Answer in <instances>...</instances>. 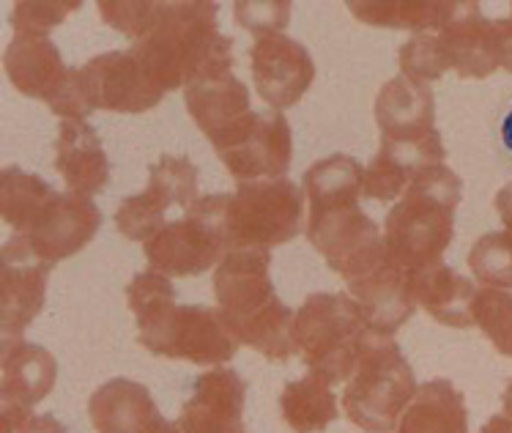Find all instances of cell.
Wrapping results in <instances>:
<instances>
[{
	"label": "cell",
	"instance_id": "cell-1",
	"mask_svg": "<svg viewBox=\"0 0 512 433\" xmlns=\"http://www.w3.org/2000/svg\"><path fill=\"white\" fill-rule=\"evenodd\" d=\"M135 316L137 343L157 357L187 360L200 368H220L236 357L239 343L230 335L217 307L178 305L176 288L162 272H140L126 286Z\"/></svg>",
	"mask_w": 512,
	"mask_h": 433
},
{
	"label": "cell",
	"instance_id": "cell-2",
	"mask_svg": "<svg viewBox=\"0 0 512 433\" xmlns=\"http://www.w3.org/2000/svg\"><path fill=\"white\" fill-rule=\"evenodd\" d=\"M217 17V3H162L151 31L132 44L137 61L165 94L230 74L233 39L220 33Z\"/></svg>",
	"mask_w": 512,
	"mask_h": 433
},
{
	"label": "cell",
	"instance_id": "cell-3",
	"mask_svg": "<svg viewBox=\"0 0 512 433\" xmlns=\"http://www.w3.org/2000/svg\"><path fill=\"white\" fill-rule=\"evenodd\" d=\"M269 250H233L214 272L217 310L236 343L266 360L285 362L293 351V310L274 291Z\"/></svg>",
	"mask_w": 512,
	"mask_h": 433
},
{
	"label": "cell",
	"instance_id": "cell-4",
	"mask_svg": "<svg viewBox=\"0 0 512 433\" xmlns=\"http://www.w3.org/2000/svg\"><path fill=\"white\" fill-rule=\"evenodd\" d=\"M463 198V181L444 162L419 170L406 195L384 222V247L389 264L417 275L441 264L455 236V212Z\"/></svg>",
	"mask_w": 512,
	"mask_h": 433
},
{
	"label": "cell",
	"instance_id": "cell-5",
	"mask_svg": "<svg viewBox=\"0 0 512 433\" xmlns=\"http://www.w3.org/2000/svg\"><path fill=\"white\" fill-rule=\"evenodd\" d=\"M291 338L310 376L335 387L354 376L376 332L348 294H313L293 313Z\"/></svg>",
	"mask_w": 512,
	"mask_h": 433
},
{
	"label": "cell",
	"instance_id": "cell-6",
	"mask_svg": "<svg viewBox=\"0 0 512 433\" xmlns=\"http://www.w3.org/2000/svg\"><path fill=\"white\" fill-rule=\"evenodd\" d=\"M417 390L414 370L398 343L376 335L345 384L343 412L362 431L389 433L400 425Z\"/></svg>",
	"mask_w": 512,
	"mask_h": 433
},
{
	"label": "cell",
	"instance_id": "cell-7",
	"mask_svg": "<svg viewBox=\"0 0 512 433\" xmlns=\"http://www.w3.org/2000/svg\"><path fill=\"white\" fill-rule=\"evenodd\" d=\"M230 195H203L178 220H170L162 231L143 244L154 272L168 277H195L225 261L230 253L228 214Z\"/></svg>",
	"mask_w": 512,
	"mask_h": 433
},
{
	"label": "cell",
	"instance_id": "cell-8",
	"mask_svg": "<svg viewBox=\"0 0 512 433\" xmlns=\"http://www.w3.org/2000/svg\"><path fill=\"white\" fill-rule=\"evenodd\" d=\"M304 192L291 179L247 181L230 195L228 242L233 250H272L302 233Z\"/></svg>",
	"mask_w": 512,
	"mask_h": 433
},
{
	"label": "cell",
	"instance_id": "cell-9",
	"mask_svg": "<svg viewBox=\"0 0 512 433\" xmlns=\"http://www.w3.org/2000/svg\"><path fill=\"white\" fill-rule=\"evenodd\" d=\"M307 242L324 255L326 266L345 283L370 275L387 261L384 236L376 220L359 209V203L307 214Z\"/></svg>",
	"mask_w": 512,
	"mask_h": 433
},
{
	"label": "cell",
	"instance_id": "cell-10",
	"mask_svg": "<svg viewBox=\"0 0 512 433\" xmlns=\"http://www.w3.org/2000/svg\"><path fill=\"white\" fill-rule=\"evenodd\" d=\"M198 181L200 173L189 157H159L157 165L148 168L146 190L121 201L115 212V228L129 242L146 244L168 225V212L173 206L187 212L198 201Z\"/></svg>",
	"mask_w": 512,
	"mask_h": 433
},
{
	"label": "cell",
	"instance_id": "cell-11",
	"mask_svg": "<svg viewBox=\"0 0 512 433\" xmlns=\"http://www.w3.org/2000/svg\"><path fill=\"white\" fill-rule=\"evenodd\" d=\"M102 228V212L91 198L77 192H53L44 209L31 220L22 233H11L25 242L36 258L58 264L77 255L94 242Z\"/></svg>",
	"mask_w": 512,
	"mask_h": 433
},
{
	"label": "cell",
	"instance_id": "cell-12",
	"mask_svg": "<svg viewBox=\"0 0 512 433\" xmlns=\"http://www.w3.org/2000/svg\"><path fill=\"white\" fill-rule=\"evenodd\" d=\"M58 362L50 351L28 340H3L0 349V417L3 433H17L31 420V409L55 387Z\"/></svg>",
	"mask_w": 512,
	"mask_h": 433
},
{
	"label": "cell",
	"instance_id": "cell-13",
	"mask_svg": "<svg viewBox=\"0 0 512 433\" xmlns=\"http://www.w3.org/2000/svg\"><path fill=\"white\" fill-rule=\"evenodd\" d=\"M250 66L255 91L277 113L299 105L315 80L310 50L285 33L258 36L250 50Z\"/></svg>",
	"mask_w": 512,
	"mask_h": 433
},
{
	"label": "cell",
	"instance_id": "cell-14",
	"mask_svg": "<svg viewBox=\"0 0 512 433\" xmlns=\"http://www.w3.org/2000/svg\"><path fill=\"white\" fill-rule=\"evenodd\" d=\"M53 264L25 247L22 239L9 236L0 247V332L3 340L20 338L42 313L47 299V277Z\"/></svg>",
	"mask_w": 512,
	"mask_h": 433
},
{
	"label": "cell",
	"instance_id": "cell-15",
	"mask_svg": "<svg viewBox=\"0 0 512 433\" xmlns=\"http://www.w3.org/2000/svg\"><path fill=\"white\" fill-rule=\"evenodd\" d=\"M96 110L137 116L162 105L165 91L143 69L132 50H113L80 66Z\"/></svg>",
	"mask_w": 512,
	"mask_h": 433
},
{
	"label": "cell",
	"instance_id": "cell-16",
	"mask_svg": "<svg viewBox=\"0 0 512 433\" xmlns=\"http://www.w3.org/2000/svg\"><path fill=\"white\" fill-rule=\"evenodd\" d=\"M184 102L192 121L211 140L217 154L236 146L258 116V110H252L250 105V88L233 72L217 80L189 85Z\"/></svg>",
	"mask_w": 512,
	"mask_h": 433
},
{
	"label": "cell",
	"instance_id": "cell-17",
	"mask_svg": "<svg viewBox=\"0 0 512 433\" xmlns=\"http://www.w3.org/2000/svg\"><path fill=\"white\" fill-rule=\"evenodd\" d=\"M217 157L239 184L288 179L293 159L291 124L277 110L258 113L244 138L228 151H220Z\"/></svg>",
	"mask_w": 512,
	"mask_h": 433
},
{
	"label": "cell",
	"instance_id": "cell-18",
	"mask_svg": "<svg viewBox=\"0 0 512 433\" xmlns=\"http://www.w3.org/2000/svg\"><path fill=\"white\" fill-rule=\"evenodd\" d=\"M247 381L236 370L211 368L200 373L192 398L178 414L184 433H247L244 431Z\"/></svg>",
	"mask_w": 512,
	"mask_h": 433
},
{
	"label": "cell",
	"instance_id": "cell-19",
	"mask_svg": "<svg viewBox=\"0 0 512 433\" xmlns=\"http://www.w3.org/2000/svg\"><path fill=\"white\" fill-rule=\"evenodd\" d=\"M450 69L460 80H482L502 69V33L499 22L485 20L477 3H460L455 20L439 31Z\"/></svg>",
	"mask_w": 512,
	"mask_h": 433
},
{
	"label": "cell",
	"instance_id": "cell-20",
	"mask_svg": "<svg viewBox=\"0 0 512 433\" xmlns=\"http://www.w3.org/2000/svg\"><path fill=\"white\" fill-rule=\"evenodd\" d=\"M348 296L365 316L367 327L381 338H392L417 310V302L411 296V275L389 264V258L370 275L351 280Z\"/></svg>",
	"mask_w": 512,
	"mask_h": 433
},
{
	"label": "cell",
	"instance_id": "cell-21",
	"mask_svg": "<svg viewBox=\"0 0 512 433\" xmlns=\"http://www.w3.org/2000/svg\"><path fill=\"white\" fill-rule=\"evenodd\" d=\"M376 124L381 140L389 143H414L439 135L430 85L414 83L403 74L389 80L376 96Z\"/></svg>",
	"mask_w": 512,
	"mask_h": 433
},
{
	"label": "cell",
	"instance_id": "cell-22",
	"mask_svg": "<svg viewBox=\"0 0 512 433\" xmlns=\"http://www.w3.org/2000/svg\"><path fill=\"white\" fill-rule=\"evenodd\" d=\"M55 168L66 187L85 198H94L110 184V159L102 138L88 121H61L55 140Z\"/></svg>",
	"mask_w": 512,
	"mask_h": 433
},
{
	"label": "cell",
	"instance_id": "cell-23",
	"mask_svg": "<svg viewBox=\"0 0 512 433\" xmlns=\"http://www.w3.org/2000/svg\"><path fill=\"white\" fill-rule=\"evenodd\" d=\"M72 66L63 64L58 44L39 36H14L3 53V72L9 83L28 99H42L44 105L61 88Z\"/></svg>",
	"mask_w": 512,
	"mask_h": 433
},
{
	"label": "cell",
	"instance_id": "cell-24",
	"mask_svg": "<svg viewBox=\"0 0 512 433\" xmlns=\"http://www.w3.org/2000/svg\"><path fill=\"white\" fill-rule=\"evenodd\" d=\"M88 417L96 433H148L162 412L146 384L110 379L88 398Z\"/></svg>",
	"mask_w": 512,
	"mask_h": 433
},
{
	"label": "cell",
	"instance_id": "cell-25",
	"mask_svg": "<svg viewBox=\"0 0 512 433\" xmlns=\"http://www.w3.org/2000/svg\"><path fill=\"white\" fill-rule=\"evenodd\" d=\"M480 288L469 277L458 275L452 266L433 264L411 275V296L419 307H425L430 316L444 327L466 329L474 327V302Z\"/></svg>",
	"mask_w": 512,
	"mask_h": 433
},
{
	"label": "cell",
	"instance_id": "cell-26",
	"mask_svg": "<svg viewBox=\"0 0 512 433\" xmlns=\"http://www.w3.org/2000/svg\"><path fill=\"white\" fill-rule=\"evenodd\" d=\"M348 11L356 20L376 28H398V31L439 33L444 31L460 3L452 0H354Z\"/></svg>",
	"mask_w": 512,
	"mask_h": 433
},
{
	"label": "cell",
	"instance_id": "cell-27",
	"mask_svg": "<svg viewBox=\"0 0 512 433\" xmlns=\"http://www.w3.org/2000/svg\"><path fill=\"white\" fill-rule=\"evenodd\" d=\"M302 192L307 198V214H321L337 206H354L365 195V168L348 154H332L318 159L304 170Z\"/></svg>",
	"mask_w": 512,
	"mask_h": 433
},
{
	"label": "cell",
	"instance_id": "cell-28",
	"mask_svg": "<svg viewBox=\"0 0 512 433\" xmlns=\"http://www.w3.org/2000/svg\"><path fill=\"white\" fill-rule=\"evenodd\" d=\"M398 433H469V412L460 390L447 379L422 384L408 403Z\"/></svg>",
	"mask_w": 512,
	"mask_h": 433
},
{
	"label": "cell",
	"instance_id": "cell-29",
	"mask_svg": "<svg viewBox=\"0 0 512 433\" xmlns=\"http://www.w3.org/2000/svg\"><path fill=\"white\" fill-rule=\"evenodd\" d=\"M280 412L293 433H321L337 420V398L326 381L304 376L285 384Z\"/></svg>",
	"mask_w": 512,
	"mask_h": 433
},
{
	"label": "cell",
	"instance_id": "cell-30",
	"mask_svg": "<svg viewBox=\"0 0 512 433\" xmlns=\"http://www.w3.org/2000/svg\"><path fill=\"white\" fill-rule=\"evenodd\" d=\"M53 187L28 170L6 168L0 173V214L9 225L11 233H22L36 214L42 212L44 203L53 198Z\"/></svg>",
	"mask_w": 512,
	"mask_h": 433
},
{
	"label": "cell",
	"instance_id": "cell-31",
	"mask_svg": "<svg viewBox=\"0 0 512 433\" xmlns=\"http://www.w3.org/2000/svg\"><path fill=\"white\" fill-rule=\"evenodd\" d=\"M469 266L477 280H482L485 288H499L510 291L512 288V242L504 231L485 233L477 244L471 247Z\"/></svg>",
	"mask_w": 512,
	"mask_h": 433
},
{
	"label": "cell",
	"instance_id": "cell-32",
	"mask_svg": "<svg viewBox=\"0 0 512 433\" xmlns=\"http://www.w3.org/2000/svg\"><path fill=\"white\" fill-rule=\"evenodd\" d=\"M400 72L414 83H436L450 72V61L444 53V42L439 33H417L408 39L398 53Z\"/></svg>",
	"mask_w": 512,
	"mask_h": 433
},
{
	"label": "cell",
	"instance_id": "cell-33",
	"mask_svg": "<svg viewBox=\"0 0 512 433\" xmlns=\"http://www.w3.org/2000/svg\"><path fill=\"white\" fill-rule=\"evenodd\" d=\"M474 327L485 332L493 349L512 360V296L499 288H480L474 302Z\"/></svg>",
	"mask_w": 512,
	"mask_h": 433
},
{
	"label": "cell",
	"instance_id": "cell-34",
	"mask_svg": "<svg viewBox=\"0 0 512 433\" xmlns=\"http://www.w3.org/2000/svg\"><path fill=\"white\" fill-rule=\"evenodd\" d=\"M159 9H162V0H132V3L129 0H99L102 22L129 36L132 44L151 31V25L159 17Z\"/></svg>",
	"mask_w": 512,
	"mask_h": 433
},
{
	"label": "cell",
	"instance_id": "cell-35",
	"mask_svg": "<svg viewBox=\"0 0 512 433\" xmlns=\"http://www.w3.org/2000/svg\"><path fill=\"white\" fill-rule=\"evenodd\" d=\"M80 9V3H63V0H44V3H14L11 9V28L17 36H39L47 39L50 31H55L72 11Z\"/></svg>",
	"mask_w": 512,
	"mask_h": 433
},
{
	"label": "cell",
	"instance_id": "cell-36",
	"mask_svg": "<svg viewBox=\"0 0 512 433\" xmlns=\"http://www.w3.org/2000/svg\"><path fill=\"white\" fill-rule=\"evenodd\" d=\"M233 14H236V25L247 28V31L258 36H269V33H283L291 22V3L285 0H244V3H233Z\"/></svg>",
	"mask_w": 512,
	"mask_h": 433
},
{
	"label": "cell",
	"instance_id": "cell-37",
	"mask_svg": "<svg viewBox=\"0 0 512 433\" xmlns=\"http://www.w3.org/2000/svg\"><path fill=\"white\" fill-rule=\"evenodd\" d=\"M17 433H69L66 431V425L53 417V414H33L28 423L22 425Z\"/></svg>",
	"mask_w": 512,
	"mask_h": 433
},
{
	"label": "cell",
	"instance_id": "cell-38",
	"mask_svg": "<svg viewBox=\"0 0 512 433\" xmlns=\"http://www.w3.org/2000/svg\"><path fill=\"white\" fill-rule=\"evenodd\" d=\"M496 212H499V217H502L504 233L510 236V242H512V181L507 184V187H502L499 195H496Z\"/></svg>",
	"mask_w": 512,
	"mask_h": 433
},
{
	"label": "cell",
	"instance_id": "cell-39",
	"mask_svg": "<svg viewBox=\"0 0 512 433\" xmlns=\"http://www.w3.org/2000/svg\"><path fill=\"white\" fill-rule=\"evenodd\" d=\"M499 22V33H502V69L512 74V17Z\"/></svg>",
	"mask_w": 512,
	"mask_h": 433
},
{
	"label": "cell",
	"instance_id": "cell-40",
	"mask_svg": "<svg viewBox=\"0 0 512 433\" xmlns=\"http://www.w3.org/2000/svg\"><path fill=\"white\" fill-rule=\"evenodd\" d=\"M480 433H512V420L507 414H496V417H491L488 423L482 425Z\"/></svg>",
	"mask_w": 512,
	"mask_h": 433
},
{
	"label": "cell",
	"instance_id": "cell-41",
	"mask_svg": "<svg viewBox=\"0 0 512 433\" xmlns=\"http://www.w3.org/2000/svg\"><path fill=\"white\" fill-rule=\"evenodd\" d=\"M502 140H504V148L512 154V107L502 121Z\"/></svg>",
	"mask_w": 512,
	"mask_h": 433
},
{
	"label": "cell",
	"instance_id": "cell-42",
	"mask_svg": "<svg viewBox=\"0 0 512 433\" xmlns=\"http://www.w3.org/2000/svg\"><path fill=\"white\" fill-rule=\"evenodd\" d=\"M148 433H184V431L178 428V423H170V420H165V417H162V420H159V423L154 425V428H151Z\"/></svg>",
	"mask_w": 512,
	"mask_h": 433
},
{
	"label": "cell",
	"instance_id": "cell-43",
	"mask_svg": "<svg viewBox=\"0 0 512 433\" xmlns=\"http://www.w3.org/2000/svg\"><path fill=\"white\" fill-rule=\"evenodd\" d=\"M502 403H504V414H507V417H510V420H512V381H510V384H507V390H504Z\"/></svg>",
	"mask_w": 512,
	"mask_h": 433
}]
</instances>
